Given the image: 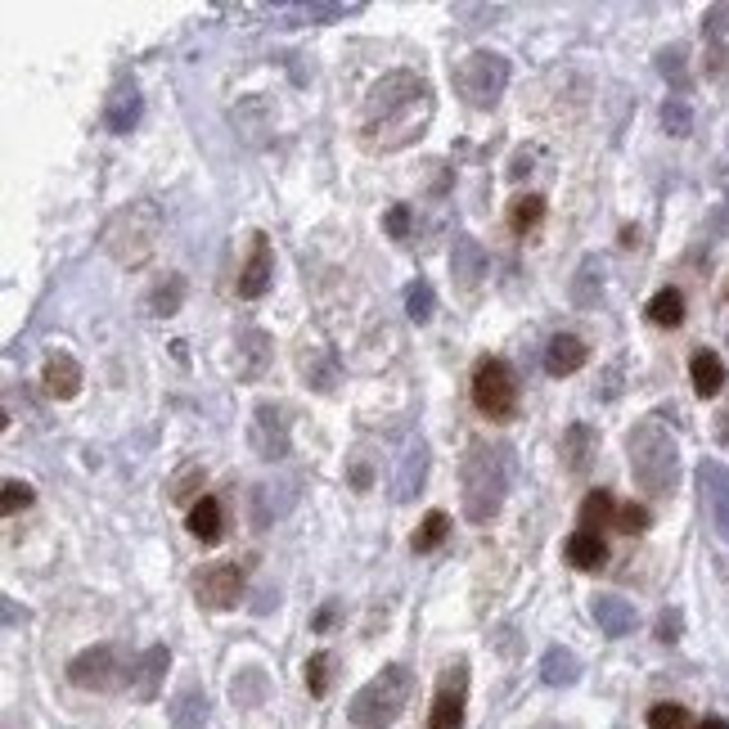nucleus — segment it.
<instances>
[{
  "instance_id": "nucleus-1",
  "label": "nucleus",
  "mask_w": 729,
  "mask_h": 729,
  "mask_svg": "<svg viewBox=\"0 0 729 729\" xmlns=\"http://www.w3.org/2000/svg\"><path fill=\"white\" fill-rule=\"evenodd\" d=\"M432 113H437V95L423 72H383L360 104V140L374 153H401L414 140H423Z\"/></svg>"
},
{
  "instance_id": "nucleus-2",
  "label": "nucleus",
  "mask_w": 729,
  "mask_h": 729,
  "mask_svg": "<svg viewBox=\"0 0 729 729\" xmlns=\"http://www.w3.org/2000/svg\"><path fill=\"white\" fill-rule=\"evenodd\" d=\"M513 477V446L509 441H468L464 459H459V486H464V518L468 522H491L500 513L504 495H509Z\"/></svg>"
},
{
  "instance_id": "nucleus-3",
  "label": "nucleus",
  "mask_w": 729,
  "mask_h": 729,
  "mask_svg": "<svg viewBox=\"0 0 729 729\" xmlns=\"http://www.w3.org/2000/svg\"><path fill=\"white\" fill-rule=\"evenodd\" d=\"M626 450H630V473L644 491L653 495H671L675 482H680V446L671 441V432L662 428L657 419H644L630 428L626 437Z\"/></svg>"
},
{
  "instance_id": "nucleus-4",
  "label": "nucleus",
  "mask_w": 729,
  "mask_h": 729,
  "mask_svg": "<svg viewBox=\"0 0 729 729\" xmlns=\"http://www.w3.org/2000/svg\"><path fill=\"white\" fill-rule=\"evenodd\" d=\"M158 239H162V212H158V203H149V198L122 207L104 230L108 257H113L117 266H126V270L144 266V261L158 252Z\"/></svg>"
},
{
  "instance_id": "nucleus-5",
  "label": "nucleus",
  "mask_w": 729,
  "mask_h": 729,
  "mask_svg": "<svg viewBox=\"0 0 729 729\" xmlns=\"http://www.w3.org/2000/svg\"><path fill=\"white\" fill-rule=\"evenodd\" d=\"M410 689H414V680H410V671H405L401 662L383 666V671H378L369 684H360L356 698H351V707H347L351 725H360V729H387L405 711V702H410Z\"/></svg>"
},
{
  "instance_id": "nucleus-6",
  "label": "nucleus",
  "mask_w": 729,
  "mask_h": 729,
  "mask_svg": "<svg viewBox=\"0 0 729 729\" xmlns=\"http://www.w3.org/2000/svg\"><path fill=\"white\" fill-rule=\"evenodd\" d=\"M450 81H455V95L464 99L477 113H491L500 104L504 86H509V59L500 50H468L464 59L450 68Z\"/></svg>"
},
{
  "instance_id": "nucleus-7",
  "label": "nucleus",
  "mask_w": 729,
  "mask_h": 729,
  "mask_svg": "<svg viewBox=\"0 0 729 729\" xmlns=\"http://www.w3.org/2000/svg\"><path fill=\"white\" fill-rule=\"evenodd\" d=\"M473 405L486 414V419L504 423L518 410V378H513L509 360L500 356H482L473 369Z\"/></svg>"
},
{
  "instance_id": "nucleus-8",
  "label": "nucleus",
  "mask_w": 729,
  "mask_h": 729,
  "mask_svg": "<svg viewBox=\"0 0 729 729\" xmlns=\"http://www.w3.org/2000/svg\"><path fill=\"white\" fill-rule=\"evenodd\" d=\"M243 585H248L243 563H212L194 581V594H198V603H203V608L225 612V608H234V603L243 599Z\"/></svg>"
},
{
  "instance_id": "nucleus-9",
  "label": "nucleus",
  "mask_w": 729,
  "mask_h": 729,
  "mask_svg": "<svg viewBox=\"0 0 729 729\" xmlns=\"http://www.w3.org/2000/svg\"><path fill=\"white\" fill-rule=\"evenodd\" d=\"M117 675H122V662H117L113 644H95V648H86V653H77L68 662V680L77 684V689L104 693V689H113L117 684Z\"/></svg>"
},
{
  "instance_id": "nucleus-10",
  "label": "nucleus",
  "mask_w": 729,
  "mask_h": 729,
  "mask_svg": "<svg viewBox=\"0 0 729 729\" xmlns=\"http://www.w3.org/2000/svg\"><path fill=\"white\" fill-rule=\"evenodd\" d=\"M464 689H468V666L464 662L446 666L428 711V729H464Z\"/></svg>"
},
{
  "instance_id": "nucleus-11",
  "label": "nucleus",
  "mask_w": 729,
  "mask_h": 729,
  "mask_svg": "<svg viewBox=\"0 0 729 729\" xmlns=\"http://www.w3.org/2000/svg\"><path fill=\"white\" fill-rule=\"evenodd\" d=\"M248 441L261 459H284L288 455V419L279 405L261 401L252 410V423H248Z\"/></svg>"
},
{
  "instance_id": "nucleus-12",
  "label": "nucleus",
  "mask_w": 729,
  "mask_h": 729,
  "mask_svg": "<svg viewBox=\"0 0 729 729\" xmlns=\"http://www.w3.org/2000/svg\"><path fill=\"white\" fill-rule=\"evenodd\" d=\"M270 279H275V252H270V239L266 234H252L248 243V261L239 266V279H234V288H239V297H261L270 288Z\"/></svg>"
},
{
  "instance_id": "nucleus-13",
  "label": "nucleus",
  "mask_w": 729,
  "mask_h": 729,
  "mask_svg": "<svg viewBox=\"0 0 729 729\" xmlns=\"http://www.w3.org/2000/svg\"><path fill=\"white\" fill-rule=\"evenodd\" d=\"M234 347H239L234 351V369H239V378H248V383L266 374L270 356H275V342H270L266 329H243Z\"/></svg>"
},
{
  "instance_id": "nucleus-14",
  "label": "nucleus",
  "mask_w": 729,
  "mask_h": 729,
  "mask_svg": "<svg viewBox=\"0 0 729 729\" xmlns=\"http://www.w3.org/2000/svg\"><path fill=\"white\" fill-rule=\"evenodd\" d=\"M450 275H455L459 293H473L486 275V252L473 234H459L455 239V252H450Z\"/></svg>"
},
{
  "instance_id": "nucleus-15",
  "label": "nucleus",
  "mask_w": 729,
  "mask_h": 729,
  "mask_svg": "<svg viewBox=\"0 0 729 729\" xmlns=\"http://www.w3.org/2000/svg\"><path fill=\"white\" fill-rule=\"evenodd\" d=\"M585 360H590V347H585L576 333H554L549 347H545V374L567 378V374H576Z\"/></svg>"
},
{
  "instance_id": "nucleus-16",
  "label": "nucleus",
  "mask_w": 729,
  "mask_h": 729,
  "mask_svg": "<svg viewBox=\"0 0 729 729\" xmlns=\"http://www.w3.org/2000/svg\"><path fill=\"white\" fill-rule=\"evenodd\" d=\"M41 383H45V392H50L54 401H72V396L81 392V365L68 356V351H54V356L45 360V369H41Z\"/></svg>"
},
{
  "instance_id": "nucleus-17",
  "label": "nucleus",
  "mask_w": 729,
  "mask_h": 729,
  "mask_svg": "<svg viewBox=\"0 0 729 729\" xmlns=\"http://www.w3.org/2000/svg\"><path fill=\"white\" fill-rule=\"evenodd\" d=\"M189 536L203 540V545H216V540L225 536V513H221V500L216 495H198L194 504H189V518H185Z\"/></svg>"
},
{
  "instance_id": "nucleus-18",
  "label": "nucleus",
  "mask_w": 729,
  "mask_h": 729,
  "mask_svg": "<svg viewBox=\"0 0 729 729\" xmlns=\"http://www.w3.org/2000/svg\"><path fill=\"white\" fill-rule=\"evenodd\" d=\"M594 455H599V432H594L590 423H572V428L563 432V464H567V473H585V468L594 464Z\"/></svg>"
},
{
  "instance_id": "nucleus-19",
  "label": "nucleus",
  "mask_w": 729,
  "mask_h": 729,
  "mask_svg": "<svg viewBox=\"0 0 729 729\" xmlns=\"http://www.w3.org/2000/svg\"><path fill=\"white\" fill-rule=\"evenodd\" d=\"M563 554H567V563L581 567V572H599V567L608 563V545H603V536L599 531H585V527H576L572 536H567Z\"/></svg>"
},
{
  "instance_id": "nucleus-20",
  "label": "nucleus",
  "mask_w": 729,
  "mask_h": 729,
  "mask_svg": "<svg viewBox=\"0 0 729 729\" xmlns=\"http://www.w3.org/2000/svg\"><path fill=\"white\" fill-rule=\"evenodd\" d=\"M689 378H693V392H698L702 401H711V396L725 387V360H720L716 351H698V356L689 360Z\"/></svg>"
},
{
  "instance_id": "nucleus-21",
  "label": "nucleus",
  "mask_w": 729,
  "mask_h": 729,
  "mask_svg": "<svg viewBox=\"0 0 729 729\" xmlns=\"http://www.w3.org/2000/svg\"><path fill=\"white\" fill-rule=\"evenodd\" d=\"M702 482H707V500H711V518H716V531L729 540V473L716 464L702 468Z\"/></svg>"
},
{
  "instance_id": "nucleus-22",
  "label": "nucleus",
  "mask_w": 729,
  "mask_h": 729,
  "mask_svg": "<svg viewBox=\"0 0 729 729\" xmlns=\"http://www.w3.org/2000/svg\"><path fill=\"white\" fill-rule=\"evenodd\" d=\"M617 509L621 504L612 500V491H603L599 486V491H590L581 500V513H576V518H581L585 531H599V527H617Z\"/></svg>"
},
{
  "instance_id": "nucleus-23",
  "label": "nucleus",
  "mask_w": 729,
  "mask_h": 729,
  "mask_svg": "<svg viewBox=\"0 0 729 729\" xmlns=\"http://www.w3.org/2000/svg\"><path fill=\"white\" fill-rule=\"evenodd\" d=\"M423 473H428V446H423V441H414V446L401 455V473H396V500H410V495L419 491Z\"/></svg>"
},
{
  "instance_id": "nucleus-24",
  "label": "nucleus",
  "mask_w": 729,
  "mask_h": 729,
  "mask_svg": "<svg viewBox=\"0 0 729 729\" xmlns=\"http://www.w3.org/2000/svg\"><path fill=\"white\" fill-rule=\"evenodd\" d=\"M135 117H140V95H135V86L131 90H113V99H108V108H104V122H108V131L113 135H126L135 126Z\"/></svg>"
},
{
  "instance_id": "nucleus-25",
  "label": "nucleus",
  "mask_w": 729,
  "mask_h": 729,
  "mask_svg": "<svg viewBox=\"0 0 729 729\" xmlns=\"http://www.w3.org/2000/svg\"><path fill=\"white\" fill-rule=\"evenodd\" d=\"M594 621H599L608 635H626L630 626H635V608H630L626 599H612V594H599L594 599Z\"/></svg>"
},
{
  "instance_id": "nucleus-26",
  "label": "nucleus",
  "mask_w": 729,
  "mask_h": 729,
  "mask_svg": "<svg viewBox=\"0 0 729 729\" xmlns=\"http://www.w3.org/2000/svg\"><path fill=\"white\" fill-rule=\"evenodd\" d=\"M648 320L657 329H680L684 324V293L680 288H657L653 302H648Z\"/></svg>"
},
{
  "instance_id": "nucleus-27",
  "label": "nucleus",
  "mask_w": 729,
  "mask_h": 729,
  "mask_svg": "<svg viewBox=\"0 0 729 729\" xmlns=\"http://www.w3.org/2000/svg\"><path fill=\"white\" fill-rule=\"evenodd\" d=\"M540 221H545V198H540V194H518V198H509V230H513V234L536 230Z\"/></svg>"
},
{
  "instance_id": "nucleus-28",
  "label": "nucleus",
  "mask_w": 729,
  "mask_h": 729,
  "mask_svg": "<svg viewBox=\"0 0 729 729\" xmlns=\"http://www.w3.org/2000/svg\"><path fill=\"white\" fill-rule=\"evenodd\" d=\"M167 662H171V653L162 644H153L149 653L140 657V684H135L140 698H153V693H158V680H162V671H167Z\"/></svg>"
},
{
  "instance_id": "nucleus-29",
  "label": "nucleus",
  "mask_w": 729,
  "mask_h": 729,
  "mask_svg": "<svg viewBox=\"0 0 729 729\" xmlns=\"http://www.w3.org/2000/svg\"><path fill=\"white\" fill-rule=\"evenodd\" d=\"M446 531H450V513H441V509H432L428 518L419 522V531H414V554H428V549H437L441 540H446Z\"/></svg>"
},
{
  "instance_id": "nucleus-30",
  "label": "nucleus",
  "mask_w": 729,
  "mask_h": 729,
  "mask_svg": "<svg viewBox=\"0 0 729 729\" xmlns=\"http://www.w3.org/2000/svg\"><path fill=\"white\" fill-rule=\"evenodd\" d=\"M432 306H437L432 284H428V279H414V284L405 288V315H410L414 324H428L432 320Z\"/></svg>"
},
{
  "instance_id": "nucleus-31",
  "label": "nucleus",
  "mask_w": 729,
  "mask_h": 729,
  "mask_svg": "<svg viewBox=\"0 0 729 729\" xmlns=\"http://www.w3.org/2000/svg\"><path fill=\"white\" fill-rule=\"evenodd\" d=\"M180 302H185V279H180V275H167V284L153 288L149 311H153V315H176Z\"/></svg>"
},
{
  "instance_id": "nucleus-32",
  "label": "nucleus",
  "mask_w": 729,
  "mask_h": 729,
  "mask_svg": "<svg viewBox=\"0 0 729 729\" xmlns=\"http://www.w3.org/2000/svg\"><path fill=\"white\" fill-rule=\"evenodd\" d=\"M648 729H689V707H680V702H653L648 707Z\"/></svg>"
},
{
  "instance_id": "nucleus-33",
  "label": "nucleus",
  "mask_w": 729,
  "mask_h": 729,
  "mask_svg": "<svg viewBox=\"0 0 729 729\" xmlns=\"http://www.w3.org/2000/svg\"><path fill=\"white\" fill-rule=\"evenodd\" d=\"M545 680L549 684H572L576 680V657L567 648H549L545 653Z\"/></svg>"
},
{
  "instance_id": "nucleus-34",
  "label": "nucleus",
  "mask_w": 729,
  "mask_h": 729,
  "mask_svg": "<svg viewBox=\"0 0 729 729\" xmlns=\"http://www.w3.org/2000/svg\"><path fill=\"white\" fill-rule=\"evenodd\" d=\"M329 675H333V657L329 653H311V657H306V689H311L315 698H324V693H329Z\"/></svg>"
},
{
  "instance_id": "nucleus-35",
  "label": "nucleus",
  "mask_w": 729,
  "mask_h": 729,
  "mask_svg": "<svg viewBox=\"0 0 729 729\" xmlns=\"http://www.w3.org/2000/svg\"><path fill=\"white\" fill-rule=\"evenodd\" d=\"M32 500H36V491L23 482V477H9L5 491H0V509H5V513H23Z\"/></svg>"
},
{
  "instance_id": "nucleus-36",
  "label": "nucleus",
  "mask_w": 729,
  "mask_h": 729,
  "mask_svg": "<svg viewBox=\"0 0 729 729\" xmlns=\"http://www.w3.org/2000/svg\"><path fill=\"white\" fill-rule=\"evenodd\" d=\"M261 689H266L261 671H243V675H234V684H230V693H234V702H239V707L257 702V698H261Z\"/></svg>"
},
{
  "instance_id": "nucleus-37",
  "label": "nucleus",
  "mask_w": 729,
  "mask_h": 729,
  "mask_svg": "<svg viewBox=\"0 0 729 729\" xmlns=\"http://www.w3.org/2000/svg\"><path fill=\"white\" fill-rule=\"evenodd\" d=\"M648 509L644 504H621L617 509V531H626V536H639V531H648Z\"/></svg>"
},
{
  "instance_id": "nucleus-38",
  "label": "nucleus",
  "mask_w": 729,
  "mask_h": 729,
  "mask_svg": "<svg viewBox=\"0 0 729 729\" xmlns=\"http://www.w3.org/2000/svg\"><path fill=\"white\" fill-rule=\"evenodd\" d=\"M662 122H666V131H671V135H689V108H684L680 99H666Z\"/></svg>"
},
{
  "instance_id": "nucleus-39",
  "label": "nucleus",
  "mask_w": 729,
  "mask_h": 729,
  "mask_svg": "<svg viewBox=\"0 0 729 729\" xmlns=\"http://www.w3.org/2000/svg\"><path fill=\"white\" fill-rule=\"evenodd\" d=\"M383 230L392 234V239H410V207H405V203H396L392 212L383 216Z\"/></svg>"
},
{
  "instance_id": "nucleus-40",
  "label": "nucleus",
  "mask_w": 729,
  "mask_h": 729,
  "mask_svg": "<svg viewBox=\"0 0 729 729\" xmlns=\"http://www.w3.org/2000/svg\"><path fill=\"white\" fill-rule=\"evenodd\" d=\"M657 630H662V639H675V630H680V617H675V612H666Z\"/></svg>"
},
{
  "instance_id": "nucleus-41",
  "label": "nucleus",
  "mask_w": 729,
  "mask_h": 729,
  "mask_svg": "<svg viewBox=\"0 0 729 729\" xmlns=\"http://www.w3.org/2000/svg\"><path fill=\"white\" fill-rule=\"evenodd\" d=\"M698 729H729V720L725 716H707V720H698Z\"/></svg>"
},
{
  "instance_id": "nucleus-42",
  "label": "nucleus",
  "mask_w": 729,
  "mask_h": 729,
  "mask_svg": "<svg viewBox=\"0 0 729 729\" xmlns=\"http://www.w3.org/2000/svg\"><path fill=\"white\" fill-rule=\"evenodd\" d=\"M720 432H729V414H725V428H720Z\"/></svg>"
}]
</instances>
